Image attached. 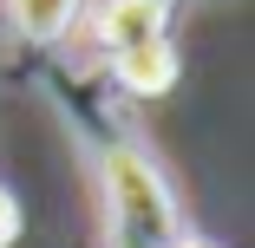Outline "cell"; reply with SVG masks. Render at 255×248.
<instances>
[{"label": "cell", "mask_w": 255, "mask_h": 248, "mask_svg": "<svg viewBox=\"0 0 255 248\" xmlns=\"http://www.w3.org/2000/svg\"><path fill=\"white\" fill-rule=\"evenodd\" d=\"M20 72L39 79V91L53 98L66 137L79 144V157L92 170L98 248H177L190 235V222H183V203H177L164 157L150 151V131L137 124V105L92 59L66 53V46L26 53Z\"/></svg>", "instance_id": "obj_1"}, {"label": "cell", "mask_w": 255, "mask_h": 248, "mask_svg": "<svg viewBox=\"0 0 255 248\" xmlns=\"http://www.w3.org/2000/svg\"><path fill=\"white\" fill-rule=\"evenodd\" d=\"M72 39H79V59H92L131 105L177 91L183 79L177 0H85Z\"/></svg>", "instance_id": "obj_2"}, {"label": "cell", "mask_w": 255, "mask_h": 248, "mask_svg": "<svg viewBox=\"0 0 255 248\" xmlns=\"http://www.w3.org/2000/svg\"><path fill=\"white\" fill-rule=\"evenodd\" d=\"M85 13V0H0V33H7V53L26 59V53H53V46L72 39Z\"/></svg>", "instance_id": "obj_3"}, {"label": "cell", "mask_w": 255, "mask_h": 248, "mask_svg": "<svg viewBox=\"0 0 255 248\" xmlns=\"http://www.w3.org/2000/svg\"><path fill=\"white\" fill-rule=\"evenodd\" d=\"M13 235H20V196L0 183V248H13Z\"/></svg>", "instance_id": "obj_4"}, {"label": "cell", "mask_w": 255, "mask_h": 248, "mask_svg": "<svg viewBox=\"0 0 255 248\" xmlns=\"http://www.w3.org/2000/svg\"><path fill=\"white\" fill-rule=\"evenodd\" d=\"M177 248H216V242H203V235H183V242H177Z\"/></svg>", "instance_id": "obj_5"}, {"label": "cell", "mask_w": 255, "mask_h": 248, "mask_svg": "<svg viewBox=\"0 0 255 248\" xmlns=\"http://www.w3.org/2000/svg\"><path fill=\"white\" fill-rule=\"evenodd\" d=\"M183 7H203V0H177V13H183Z\"/></svg>", "instance_id": "obj_6"}]
</instances>
